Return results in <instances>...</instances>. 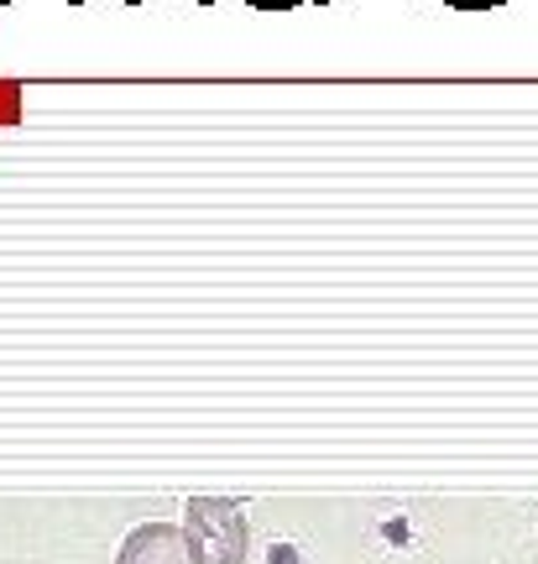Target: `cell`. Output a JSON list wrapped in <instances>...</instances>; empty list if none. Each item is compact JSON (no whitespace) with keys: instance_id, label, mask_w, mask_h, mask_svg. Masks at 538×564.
Returning <instances> with one entry per match:
<instances>
[{"instance_id":"6da1fadb","label":"cell","mask_w":538,"mask_h":564,"mask_svg":"<svg viewBox=\"0 0 538 564\" xmlns=\"http://www.w3.org/2000/svg\"><path fill=\"white\" fill-rule=\"evenodd\" d=\"M183 539H189L194 564H246L251 554V523L225 497H194L183 518Z\"/></svg>"},{"instance_id":"7a4b0ae2","label":"cell","mask_w":538,"mask_h":564,"mask_svg":"<svg viewBox=\"0 0 538 564\" xmlns=\"http://www.w3.org/2000/svg\"><path fill=\"white\" fill-rule=\"evenodd\" d=\"M116 564H194L189 554V539H183V528L173 523H141L126 533V544H120Z\"/></svg>"}]
</instances>
